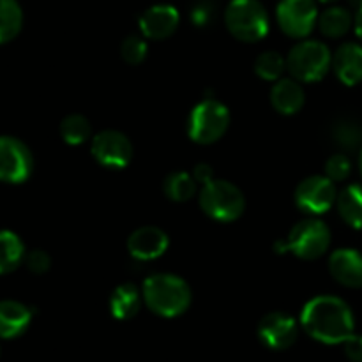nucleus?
<instances>
[{"mask_svg": "<svg viewBox=\"0 0 362 362\" xmlns=\"http://www.w3.org/2000/svg\"><path fill=\"white\" fill-rule=\"evenodd\" d=\"M300 325L317 341L338 345L349 339L356 320L349 304L334 296H318L308 300L300 313Z\"/></svg>", "mask_w": 362, "mask_h": 362, "instance_id": "obj_1", "label": "nucleus"}, {"mask_svg": "<svg viewBox=\"0 0 362 362\" xmlns=\"http://www.w3.org/2000/svg\"><path fill=\"white\" fill-rule=\"evenodd\" d=\"M144 303L152 313L163 318H175L191 306V288L180 276L154 274L141 286Z\"/></svg>", "mask_w": 362, "mask_h": 362, "instance_id": "obj_2", "label": "nucleus"}, {"mask_svg": "<svg viewBox=\"0 0 362 362\" xmlns=\"http://www.w3.org/2000/svg\"><path fill=\"white\" fill-rule=\"evenodd\" d=\"M331 246V230L320 219H304L276 243V253H292L300 260H318Z\"/></svg>", "mask_w": 362, "mask_h": 362, "instance_id": "obj_3", "label": "nucleus"}, {"mask_svg": "<svg viewBox=\"0 0 362 362\" xmlns=\"http://www.w3.org/2000/svg\"><path fill=\"white\" fill-rule=\"evenodd\" d=\"M198 204L205 216L218 223L235 221L246 209L243 191L228 180L218 179H212L211 182L202 186Z\"/></svg>", "mask_w": 362, "mask_h": 362, "instance_id": "obj_4", "label": "nucleus"}, {"mask_svg": "<svg viewBox=\"0 0 362 362\" xmlns=\"http://www.w3.org/2000/svg\"><path fill=\"white\" fill-rule=\"evenodd\" d=\"M332 67V53L324 42L304 39L290 49L286 69L297 81L315 83L320 81Z\"/></svg>", "mask_w": 362, "mask_h": 362, "instance_id": "obj_5", "label": "nucleus"}, {"mask_svg": "<svg viewBox=\"0 0 362 362\" xmlns=\"http://www.w3.org/2000/svg\"><path fill=\"white\" fill-rule=\"evenodd\" d=\"M225 23L243 42H258L269 34V14L258 0H232L225 11Z\"/></svg>", "mask_w": 362, "mask_h": 362, "instance_id": "obj_6", "label": "nucleus"}, {"mask_svg": "<svg viewBox=\"0 0 362 362\" xmlns=\"http://www.w3.org/2000/svg\"><path fill=\"white\" fill-rule=\"evenodd\" d=\"M230 126V112L223 103L205 99L198 103L187 119V136L200 145L216 144Z\"/></svg>", "mask_w": 362, "mask_h": 362, "instance_id": "obj_7", "label": "nucleus"}, {"mask_svg": "<svg viewBox=\"0 0 362 362\" xmlns=\"http://www.w3.org/2000/svg\"><path fill=\"white\" fill-rule=\"evenodd\" d=\"M318 0H281L276 9L279 28L293 39H304L318 21Z\"/></svg>", "mask_w": 362, "mask_h": 362, "instance_id": "obj_8", "label": "nucleus"}, {"mask_svg": "<svg viewBox=\"0 0 362 362\" xmlns=\"http://www.w3.org/2000/svg\"><path fill=\"white\" fill-rule=\"evenodd\" d=\"M32 170L30 148L14 136H0V182L21 184L32 175Z\"/></svg>", "mask_w": 362, "mask_h": 362, "instance_id": "obj_9", "label": "nucleus"}, {"mask_svg": "<svg viewBox=\"0 0 362 362\" xmlns=\"http://www.w3.org/2000/svg\"><path fill=\"white\" fill-rule=\"evenodd\" d=\"M90 152L95 161L110 170H122L133 159V144L124 133L105 129L92 138Z\"/></svg>", "mask_w": 362, "mask_h": 362, "instance_id": "obj_10", "label": "nucleus"}, {"mask_svg": "<svg viewBox=\"0 0 362 362\" xmlns=\"http://www.w3.org/2000/svg\"><path fill=\"white\" fill-rule=\"evenodd\" d=\"M336 182L325 175H311L304 179L296 189L297 207L308 214H324L338 200Z\"/></svg>", "mask_w": 362, "mask_h": 362, "instance_id": "obj_11", "label": "nucleus"}, {"mask_svg": "<svg viewBox=\"0 0 362 362\" xmlns=\"http://www.w3.org/2000/svg\"><path fill=\"white\" fill-rule=\"evenodd\" d=\"M257 334L262 345L276 350V352H281V350L290 349L297 341L299 325H297L296 318L290 317L288 313L272 311V313H267L262 318L260 324H258Z\"/></svg>", "mask_w": 362, "mask_h": 362, "instance_id": "obj_12", "label": "nucleus"}, {"mask_svg": "<svg viewBox=\"0 0 362 362\" xmlns=\"http://www.w3.org/2000/svg\"><path fill=\"white\" fill-rule=\"evenodd\" d=\"M168 246V233L158 226H141L127 239V251L134 260L140 262H151L163 257Z\"/></svg>", "mask_w": 362, "mask_h": 362, "instance_id": "obj_13", "label": "nucleus"}, {"mask_svg": "<svg viewBox=\"0 0 362 362\" xmlns=\"http://www.w3.org/2000/svg\"><path fill=\"white\" fill-rule=\"evenodd\" d=\"M179 11L170 4H158L145 11L140 16V30L144 37L161 41L170 37L179 27Z\"/></svg>", "mask_w": 362, "mask_h": 362, "instance_id": "obj_14", "label": "nucleus"}, {"mask_svg": "<svg viewBox=\"0 0 362 362\" xmlns=\"http://www.w3.org/2000/svg\"><path fill=\"white\" fill-rule=\"evenodd\" d=\"M329 272L346 288H362V253L350 247L336 250L329 258Z\"/></svg>", "mask_w": 362, "mask_h": 362, "instance_id": "obj_15", "label": "nucleus"}, {"mask_svg": "<svg viewBox=\"0 0 362 362\" xmlns=\"http://www.w3.org/2000/svg\"><path fill=\"white\" fill-rule=\"evenodd\" d=\"M332 69L336 76L346 87L362 81V45L345 42L332 55Z\"/></svg>", "mask_w": 362, "mask_h": 362, "instance_id": "obj_16", "label": "nucleus"}, {"mask_svg": "<svg viewBox=\"0 0 362 362\" xmlns=\"http://www.w3.org/2000/svg\"><path fill=\"white\" fill-rule=\"evenodd\" d=\"M306 103V94L296 78H279L271 90V105L281 115H296Z\"/></svg>", "mask_w": 362, "mask_h": 362, "instance_id": "obj_17", "label": "nucleus"}, {"mask_svg": "<svg viewBox=\"0 0 362 362\" xmlns=\"http://www.w3.org/2000/svg\"><path fill=\"white\" fill-rule=\"evenodd\" d=\"M32 322V311L18 300H0V339L23 334Z\"/></svg>", "mask_w": 362, "mask_h": 362, "instance_id": "obj_18", "label": "nucleus"}, {"mask_svg": "<svg viewBox=\"0 0 362 362\" xmlns=\"http://www.w3.org/2000/svg\"><path fill=\"white\" fill-rule=\"evenodd\" d=\"M141 303H144V296L138 290V286L133 283H124L112 292L110 311L117 320H131L138 315Z\"/></svg>", "mask_w": 362, "mask_h": 362, "instance_id": "obj_19", "label": "nucleus"}, {"mask_svg": "<svg viewBox=\"0 0 362 362\" xmlns=\"http://www.w3.org/2000/svg\"><path fill=\"white\" fill-rule=\"evenodd\" d=\"M23 240L9 230H0V276L11 274L25 262Z\"/></svg>", "mask_w": 362, "mask_h": 362, "instance_id": "obj_20", "label": "nucleus"}, {"mask_svg": "<svg viewBox=\"0 0 362 362\" xmlns=\"http://www.w3.org/2000/svg\"><path fill=\"white\" fill-rule=\"evenodd\" d=\"M338 212L343 221L356 230H362V186L350 184L338 194Z\"/></svg>", "mask_w": 362, "mask_h": 362, "instance_id": "obj_21", "label": "nucleus"}, {"mask_svg": "<svg viewBox=\"0 0 362 362\" xmlns=\"http://www.w3.org/2000/svg\"><path fill=\"white\" fill-rule=\"evenodd\" d=\"M352 23H354V18L352 14H350V11L339 6H332L329 7V9H325L324 13L318 16V21H317L322 34H324L325 37H331V39L343 37V35L350 30Z\"/></svg>", "mask_w": 362, "mask_h": 362, "instance_id": "obj_22", "label": "nucleus"}, {"mask_svg": "<svg viewBox=\"0 0 362 362\" xmlns=\"http://www.w3.org/2000/svg\"><path fill=\"white\" fill-rule=\"evenodd\" d=\"M23 27V11L18 0H0V45L13 41Z\"/></svg>", "mask_w": 362, "mask_h": 362, "instance_id": "obj_23", "label": "nucleus"}, {"mask_svg": "<svg viewBox=\"0 0 362 362\" xmlns=\"http://www.w3.org/2000/svg\"><path fill=\"white\" fill-rule=\"evenodd\" d=\"M197 180L193 173L173 172L163 182V193L172 202H187L197 194Z\"/></svg>", "mask_w": 362, "mask_h": 362, "instance_id": "obj_24", "label": "nucleus"}, {"mask_svg": "<svg viewBox=\"0 0 362 362\" xmlns=\"http://www.w3.org/2000/svg\"><path fill=\"white\" fill-rule=\"evenodd\" d=\"M92 134V126L88 122L87 117L78 115V113H73V115L64 117V120L60 122V136L66 141L67 145H81L90 138Z\"/></svg>", "mask_w": 362, "mask_h": 362, "instance_id": "obj_25", "label": "nucleus"}, {"mask_svg": "<svg viewBox=\"0 0 362 362\" xmlns=\"http://www.w3.org/2000/svg\"><path fill=\"white\" fill-rule=\"evenodd\" d=\"M286 69V59L278 52H264L255 60V73L265 81H278Z\"/></svg>", "mask_w": 362, "mask_h": 362, "instance_id": "obj_26", "label": "nucleus"}, {"mask_svg": "<svg viewBox=\"0 0 362 362\" xmlns=\"http://www.w3.org/2000/svg\"><path fill=\"white\" fill-rule=\"evenodd\" d=\"M332 136L343 148H356L362 141V127L352 120H341L332 129Z\"/></svg>", "mask_w": 362, "mask_h": 362, "instance_id": "obj_27", "label": "nucleus"}, {"mask_svg": "<svg viewBox=\"0 0 362 362\" xmlns=\"http://www.w3.org/2000/svg\"><path fill=\"white\" fill-rule=\"evenodd\" d=\"M147 53L148 46L145 39L140 37V35H129L120 45V57H122L124 62L131 64V66H138V64L144 62Z\"/></svg>", "mask_w": 362, "mask_h": 362, "instance_id": "obj_28", "label": "nucleus"}, {"mask_svg": "<svg viewBox=\"0 0 362 362\" xmlns=\"http://www.w3.org/2000/svg\"><path fill=\"white\" fill-rule=\"evenodd\" d=\"M350 173H352V161L349 156L334 154L325 163V177H329L332 182H343L349 179Z\"/></svg>", "mask_w": 362, "mask_h": 362, "instance_id": "obj_29", "label": "nucleus"}, {"mask_svg": "<svg viewBox=\"0 0 362 362\" xmlns=\"http://www.w3.org/2000/svg\"><path fill=\"white\" fill-rule=\"evenodd\" d=\"M25 265L34 274H45L52 267V258L46 251L42 250H32L25 255Z\"/></svg>", "mask_w": 362, "mask_h": 362, "instance_id": "obj_30", "label": "nucleus"}, {"mask_svg": "<svg viewBox=\"0 0 362 362\" xmlns=\"http://www.w3.org/2000/svg\"><path fill=\"white\" fill-rule=\"evenodd\" d=\"M343 349H345V356L352 362H362V336L352 334L349 339L343 341Z\"/></svg>", "mask_w": 362, "mask_h": 362, "instance_id": "obj_31", "label": "nucleus"}, {"mask_svg": "<svg viewBox=\"0 0 362 362\" xmlns=\"http://www.w3.org/2000/svg\"><path fill=\"white\" fill-rule=\"evenodd\" d=\"M191 18H193V23L202 27V25H205L212 18V9L207 4H200V6H197L191 11Z\"/></svg>", "mask_w": 362, "mask_h": 362, "instance_id": "obj_32", "label": "nucleus"}, {"mask_svg": "<svg viewBox=\"0 0 362 362\" xmlns=\"http://www.w3.org/2000/svg\"><path fill=\"white\" fill-rule=\"evenodd\" d=\"M212 175H214V173H212V168L209 165H205V163H200V165H197L193 168L194 180H197L198 184H202V186L207 182H211V180L214 179Z\"/></svg>", "mask_w": 362, "mask_h": 362, "instance_id": "obj_33", "label": "nucleus"}, {"mask_svg": "<svg viewBox=\"0 0 362 362\" xmlns=\"http://www.w3.org/2000/svg\"><path fill=\"white\" fill-rule=\"evenodd\" d=\"M354 27H356L357 37L362 41V7L359 11H356V18H354Z\"/></svg>", "mask_w": 362, "mask_h": 362, "instance_id": "obj_34", "label": "nucleus"}, {"mask_svg": "<svg viewBox=\"0 0 362 362\" xmlns=\"http://www.w3.org/2000/svg\"><path fill=\"white\" fill-rule=\"evenodd\" d=\"M350 4H352V7L356 11H359L362 7V0H350Z\"/></svg>", "mask_w": 362, "mask_h": 362, "instance_id": "obj_35", "label": "nucleus"}, {"mask_svg": "<svg viewBox=\"0 0 362 362\" xmlns=\"http://www.w3.org/2000/svg\"><path fill=\"white\" fill-rule=\"evenodd\" d=\"M318 2H322V4H334V2H338V0H318Z\"/></svg>", "mask_w": 362, "mask_h": 362, "instance_id": "obj_36", "label": "nucleus"}, {"mask_svg": "<svg viewBox=\"0 0 362 362\" xmlns=\"http://www.w3.org/2000/svg\"><path fill=\"white\" fill-rule=\"evenodd\" d=\"M359 166H361V173H362V148H361V156H359Z\"/></svg>", "mask_w": 362, "mask_h": 362, "instance_id": "obj_37", "label": "nucleus"}, {"mask_svg": "<svg viewBox=\"0 0 362 362\" xmlns=\"http://www.w3.org/2000/svg\"><path fill=\"white\" fill-rule=\"evenodd\" d=\"M0 354H2V349H0Z\"/></svg>", "mask_w": 362, "mask_h": 362, "instance_id": "obj_38", "label": "nucleus"}]
</instances>
